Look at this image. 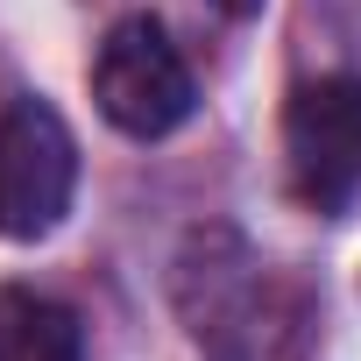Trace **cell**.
I'll list each match as a JSON object with an SVG mask.
<instances>
[{"instance_id":"6da1fadb","label":"cell","mask_w":361,"mask_h":361,"mask_svg":"<svg viewBox=\"0 0 361 361\" xmlns=\"http://www.w3.org/2000/svg\"><path fill=\"white\" fill-rule=\"evenodd\" d=\"M177 312L213 347V361H298L305 305L255 262L234 227H199L177 255Z\"/></svg>"},{"instance_id":"7a4b0ae2","label":"cell","mask_w":361,"mask_h":361,"mask_svg":"<svg viewBox=\"0 0 361 361\" xmlns=\"http://www.w3.org/2000/svg\"><path fill=\"white\" fill-rule=\"evenodd\" d=\"M92 99L99 114L135 135V142H163L170 128H185L192 106H199V85H192V64L163 36V22L149 15H128L106 29L99 57H92Z\"/></svg>"},{"instance_id":"3957f363","label":"cell","mask_w":361,"mask_h":361,"mask_svg":"<svg viewBox=\"0 0 361 361\" xmlns=\"http://www.w3.org/2000/svg\"><path fill=\"white\" fill-rule=\"evenodd\" d=\"M78 199V142L64 114L36 92L0 106V234L8 241H43L64 227Z\"/></svg>"},{"instance_id":"277c9868","label":"cell","mask_w":361,"mask_h":361,"mask_svg":"<svg viewBox=\"0 0 361 361\" xmlns=\"http://www.w3.org/2000/svg\"><path fill=\"white\" fill-rule=\"evenodd\" d=\"M283 156H290V185L312 213H347L361 192V78H305L283 106Z\"/></svg>"},{"instance_id":"5b68a950","label":"cell","mask_w":361,"mask_h":361,"mask_svg":"<svg viewBox=\"0 0 361 361\" xmlns=\"http://www.w3.org/2000/svg\"><path fill=\"white\" fill-rule=\"evenodd\" d=\"M0 361H85L78 312L29 283H0Z\"/></svg>"},{"instance_id":"8992f818","label":"cell","mask_w":361,"mask_h":361,"mask_svg":"<svg viewBox=\"0 0 361 361\" xmlns=\"http://www.w3.org/2000/svg\"><path fill=\"white\" fill-rule=\"evenodd\" d=\"M220 15H234V22H248V15H262V0H213Z\"/></svg>"}]
</instances>
